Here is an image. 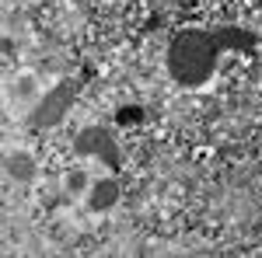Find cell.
Masks as SVG:
<instances>
[{
  "label": "cell",
  "mask_w": 262,
  "mask_h": 258,
  "mask_svg": "<svg viewBox=\"0 0 262 258\" xmlns=\"http://www.w3.org/2000/svg\"><path fill=\"white\" fill-rule=\"evenodd\" d=\"M7 175L11 178H32L35 175V160L28 157V154H11L7 157Z\"/></svg>",
  "instance_id": "obj_5"
},
{
  "label": "cell",
  "mask_w": 262,
  "mask_h": 258,
  "mask_svg": "<svg viewBox=\"0 0 262 258\" xmlns=\"http://www.w3.org/2000/svg\"><path fill=\"white\" fill-rule=\"evenodd\" d=\"M116 199H119V181L116 178H101L91 185V192H88V206L101 213V209H108V206H116Z\"/></svg>",
  "instance_id": "obj_4"
},
{
  "label": "cell",
  "mask_w": 262,
  "mask_h": 258,
  "mask_svg": "<svg viewBox=\"0 0 262 258\" xmlns=\"http://www.w3.org/2000/svg\"><path fill=\"white\" fill-rule=\"evenodd\" d=\"M227 49H255V35L245 28H189L179 32L171 49H168V74L179 80L182 87H200L210 80L217 56Z\"/></svg>",
  "instance_id": "obj_1"
},
{
  "label": "cell",
  "mask_w": 262,
  "mask_h": 258,
  "mask_svg": "<svg viewBox=\"0 0 262 258\" xmlns=\"http://www.w3.org/2000/svg\"><path fill=\"white\" fill-rule=\"evenodd\" d=\"M32 87H35V80H32V77H21L18 84H14V91H18L21 98H25V95H32Z\"/></svg>",
  "instance_id": "obj_7"
},
{
  "label": "cell",
  "mask_w": 262,
  "mask_h": 258,
  "mask_svg": "<svg viewBox=\"0 0 262 258\" xmlns=\"http://www.w3.org/2000/svg\"><path fill=\"white\" fill-rule=\"evenodd\" d=\"M67 189H70V192H84V189H88V175H84V171L67 175Z\"/></svg>",
  "instance_id": "obj_6"
},
{
  "label": "cell",
  "mask_w": 262,
  "mask_h": 258,
  "mask_svg": "<svg viewBox=\"0 0 262 258\" xmlns=\"http://www.w3.org/2000/svg\"><path fill=\"white\" fill-rule=\"evenodd\" d=\"M74 150H77V154H91V157L105 160L112 171L122 164L119 147H116L112 133H105V126H88V129H81V133H77V139H74Z\"/></svg>",
  "instance_id": "obj_3"
},
{
  "label": "cell",
  "mask_w": 262,
  "mask_h": 258,
  "mask_svg": "<svg viewBox=\"0 0 262 258\" xmlns=\"http://www.w3.org/2000/svg\"><path fill=\"white\" fill-rule=\"evenodd\" d=\"M74 91H77V84L74 80H60L46 98L39 101V108L28 115L32 122V129H46V126H56V122L70 112V105H74Z\"/></svg>",
  "instance_id": "obj_2"
}]
</instances>
